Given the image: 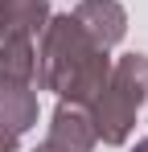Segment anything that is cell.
<instances>
[{
	"label": "cell",
	"instance_id": "1",
	"mask_svg": "<svg viewBox=\"0 0 148 152\" xmlns=\"http://www.w3.org/2000/svg\"><path fill=\"white\" fill-rule=\"evenodd\" d=\"M107 74H111V50L91 41L70 12H58V17L49 12L37 45V86L53 91L62 103L91 107Z\"/></svg>",
	"mask_w": 148,
	"mask_h": 152
},
{
	"label": "cell",
	"instance_id": "2",
	"mask_svg": "<svg viewBox=\"0 0 148 152\" xmlns=\"http://www.w3.org/2000/svg\"><path fill=\"white\" fill-rule=\"evenodd\" d=\"M148 103V53H123L111 62V74L103 82L86 115L95 127V140L103 144H123L136 127V115Z\"/></svg>",
	"mask_w": 148,
	"mask_h": 152
},
{
	"label": "cell",
	"instance_id": "3",
	"mask_svg": "<svg viewBox=\"0 0 148 152\" xmlns=\"http://www.w3.org/2000/svg\"><path fill=\"white\" fill-rule=\"evenodd\" d=\"M95 144L99 140H95V127H91L86 107L58 99L53 115H49V132L33 152H95Z\"/></svg>",
	"mask_w": 148,
	"mask_h": 152
},
{
	"label": "cell",
	"instance_id": "4",
	"mask_svg": "<svg viewBox=\"0 0 148 152\" xmlns=\"http://www.w3.org/2000/svg\"><path fill=\"white\" fill-rule=\"evenodd\" d=\"M70 17L86 29V37L99 41L103 50H115L123 41V33H127V12H123L119 0H78Z\"/></svg>",
	"mask_w": 148,
	"mask_h": 152
},
{
	"label": "cell",
	"instance_id": "5",
	"mask_svg": "<svg viewBox=\"0 0 148 152\" xmlns=\"http://www.w3.org/2000/svg\"><path fill=\"white\" fill-rule=\"evenodd\" d=\"M37 115H41V107H37V82L0 74V127L25 136V132L37 127Z\"/></svg>",
	"mask_w": 148,
	"mask_h": 152
},
{
	"label": "cell",
	"instance_id": "6",
	"mask_svg": "<svg viewBox=\"0 0 148 152\" xmlns=\"http://www.w3.org/2000/svg\"><path fill=\"white\" fill-rule=\"evenodd\" d=\"M49 21V0H0V37H37Z\"/></svg>",
	"mask_w": 148,
	"mask_h": 152
},
{
	"label": "cell",
	"instance_id": "7",
	"mask_svg": "<svg viewBox=\"0 0 148 152\" xmlns=\"http://www.w3.org/2000/svg\"><path fill=\"white\" fill-rule=\"evenodd\" d=\"M0 74L37 82V45H33V37H0Z\"/></svg>",
	"mask_w": 148,
	"mask_h": 152
},
{
	"label": "cell",
	"instance_id": "8",
	"mask_svg": "<svg viewBox=\"0 0 148 152\" xmlns=\"http://www.w3.org/2000/svg\"><path fill=\"white\" fill-rule=\"evenodd\" d=\"M0 152H21V136L8 132V127H0Z\"/></svg>",
	"mask_w": 148,
	"mask_h": 152
},
{
	"label": "cell",
	"instance_id": "9",
	"mask_svg": "<svg viewBox=\"0 0 148 152\" xmlns=\"http://www.w3.org/2000/svg\"><path fill=\"white\" fill-rule=\"evenodd\" d=\"M127 152H148V140H136V144H132Z\"/></svg>",
	"mask_w": 148,
	"mask_h": 152
}]
</instances>
